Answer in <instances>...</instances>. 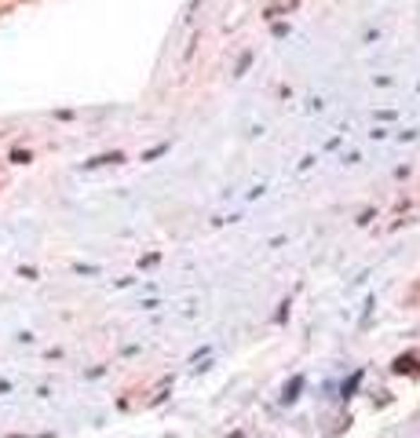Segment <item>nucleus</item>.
Returning <instances> with one entry per match:
<instances>
[{"label":"nucleus","mask_w":420,"mask_h":438,"mask_svg":"<svg viewBox=\"0 0 420 438\" xmlns=\"http://www.w3.org/2000/svg\"><path fill=\"white\" fill-rule=\"evenodd\" d=\"M362 377H366V372L359 369V372H354V377L344 384V398H354V391H359V384H362Z\"/></svg>","instance_id":"2"},{"label":"nucleus","mask_w":420,"mask_h":438,"mask_svg":"<svg viewBox=\"0 0 420 438\" xmlns=\"http://www.w3.org/2000/svg\"><path fill=\"white\" fill-rule=\"evenodd\" d=\"M304 384H307L304 377H292L289 387H285V394H282V406H292V402H296V398H300V391H304Z\"/></svg>","instance_id":"1"}]
</instances>
